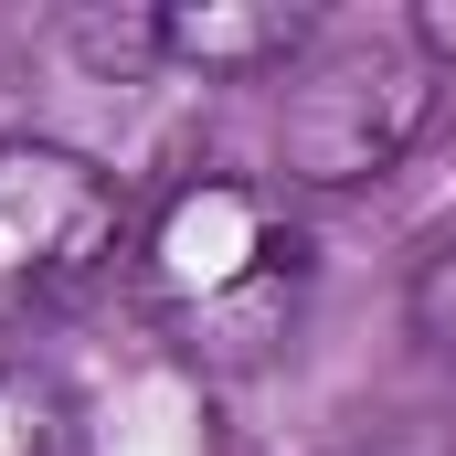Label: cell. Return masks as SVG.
<instances>
[{"instance_id":"277c9868","label":"cell","mask_w":456,"mask_h":456,"mask_svg":"<svg viewBox=\"0 0 456 456\" xmlns=\"http://www.w3.org/2000/svg\"><path fill=\"white\" fill-rule=\"evenodd\" d=\"M149 32H159V64L202 86H265L319 43V11L308 0H159Z\"/></svg>"},{"instance_id":"5b68a950","label":"cell","mask_w":456,"mask_h":456,"mask_svg":"<svg viewBox=\"0 0 456 456\" xmlns=\"http://www.w3.org/2000/svg\"><path fill=\"white\" fill-rule=\"evenodd\" d=\"M75 393L43 361H0V456H75Z\"/></svg>"},{"instance_id":"8992f818","label":"cell","mask_w":456,"mask_h":456,"mask_svg":"<svg viewBox=\"0 0 456 456\" xmlns=\"http://www.w3.org/2000/svg\"><path fill=\"white\" fill-rule=\"evenodd\" d=\"M403 319H414V340H425V350H446V361H456V224L414 255V276H403Z\"/></svg>"},{"instance_id":"3957f363","label":"cell","mask_w":456,"mask_h":456,"mask_svg":"<svg viewBox=\"0 0 456 456\" xmlns=\"http://www.w3.org/2000/svg\"><path fill=\"white\" fill-rule=\"evenodd\" d=\"M138 244L117 170H96L64 138H0V319H43L86 297Z\"/></svg>"},{"instance_id":"7a4b0ae2","label":"cell","mask_w":456,"mask_h":456,"mask_svg":"<svg viewBox=\"0 0 456 456\" xmlns=\"http://www.w3.org/2000/svg\"><path fill=\"white\" fill-rule=\"evenodd\" d=\"M436 117V64L414 32H330L276 86V170L297 191H371L403 170V149Z\"/></svg>"},{"instance_id":"6da1fadb","label":"cell","mask_w":456,"mask_h":456,"mask_svg":"<svg viewBox=\"0 0 456 456\" xmlns=\"http://www.w3.org/2000/svg\"><path fill=\"white\" fill-rule=\"evenodd\" d=\"M138 265V308L159 319V340L181 350L191 371H265L276 350H297V319H308V224L244 181V170H191L159 191V213L127 244Z\"/></svg>"},{"instance_id":"52a82bcc","label":"cell","mask_w":456,"mask_h":456,"mask_svg":"<svg viewBox=\"0 0 456 456\" xmlns=\"http://www.w3.org/2000/svg\"><path fill=\"white\" fill-rule=\"evenodd\" d=\"M403 32H414V53H425V64H456V0H414V21H403Z\"/></svg>"}]
</instances>
